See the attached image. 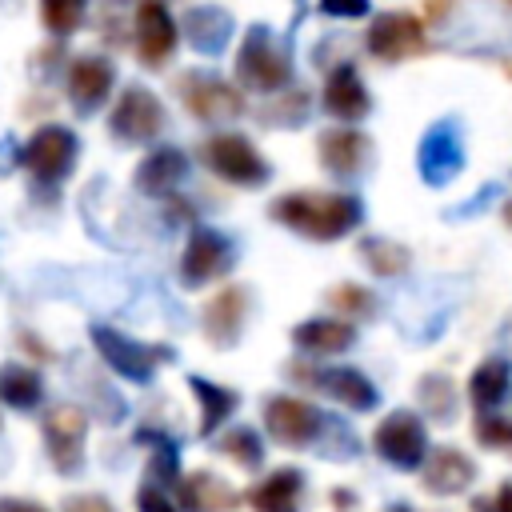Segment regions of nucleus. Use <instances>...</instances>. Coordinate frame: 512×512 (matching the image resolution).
Here are the masks:
<instances>
[{"label": "nucleus", "mask_w": 512, "mask_h": 512, "mask_svg": "<svg viewBox=\"0 0 512 512\" xmlns=\"http://www.w3.org/2000/svg\"><path fill=\"white\" fill-rule=\"evenodd\" d=\"M272 220L308 236V240H340L360 220V200L352 196H320V192H288L272 200Z\"/></svg>", "instance_id": "nucleus-1"}, {"label": "nucleus", "mask_w": 512, "mask_h": 512, "mask_svg": "<svg viewBox=\"0 0 512 512\" xmlns=\"http://www.w3.org/2000/svg\"><path fill=\"white\" fill-rule=\"evenodd\" d=\"M92 344H96V352L104 356V364H108L112 372H120L124 380H132V384H148L152 372L172 356L168 348L140 344V340H132V336H124V332H116V328H108V324H96V328H92Z\"/></svg>", "instance_id": "nucleus-2"}, {"label": "nucleus", "mask_w": 512, "mask_h": 512, "mask_svg": "<svg viewBox=\"0 0 512 512\" xmlns=\"http://www.w3.org/2000/svg\"><path fill=\"white\" fill-rule=\"evenodd\" d=\"M236 76L256 88V92H276L288 84L292 76V64L288 56L276 48V40L268 36V28H248L240 52H236Z\"/></svg>", "instance_id": "nucleus-3"}, {"label": "nucleus", "mask_w": 512, "mask_h": 512, "mask_svg": "<svg viewBox=\"0 0 512 512\" xmlns=\"http://www.w3.org/2000/svg\"><path fill=\"white\" fill-rule=\"evenodd\" d=\"M40 432H44V452H48L52 468H56L60 476L80 472V464H84L88 416H84L76 404H56V408H48Z\"/></svg>", "instance_id": "nucleus-4"}, {"label": "nucleus", "mask_w": 512, "mask_h": 512, "mask_svg": "<svg viewBox=\"0 0 512 512\" xmlns=\"http://www.w3.org/2000/svg\"><path fill=\"white\" fill-rule=\"evenodd\" d=\"M372 448H376L388 464L412 472V468L424 464V456H428V432H424L420 416H412V412L400 408V412H388V416L376 424Z\"/></svg>", "instance_id": "nucleus-5"}, {"label": "nucleus", "mask_w": 512, "mask_h": 512, "mask_svg": "<svg viewBox=\"0 0 512 512\" xmlns=\"http://www.w3.org/2000/svg\"><path fill=\"white\" fill-rule=\"evenodd\" d=\"M180 100L184 108L204 120V124H224V120H236L244 112V96L220 80V76H204V72H188L180 76Z\"/></svg>", "instance_id": "nucleus-6"}, {"label": "nucleus", "mask_w": 512, "mask_h": 512, "mask_svg": "<svg viewBox=\"0 0 512 512\" xmlns=\"http://www.w3.org/2000/svg\"><path fill=\"white\" fill-rule=\"evenodd\" d=\"M160 128H164V108H160V100H156L148 88L128 84V88L120 92L112 116H108V132H112L116 140H124V144H144V140L160 136Z\"/></svg>", "instance_id": "nucleus-7"}, {"label": "nucleus", "mask_w": 512, "mask_h": 512, "mask_svg": "<svg viewBox=\"0 0 512 512\" xmlns=\"http://www.w3.org/2000/svg\"><path fill=\"white\" fill-rule=\"evenodd\" d=\"M72 160H76V136L64 128V124H44L32 132V140L24 144L20 152V164L44 180V184H56L72 172Z\"/></svg>", "instance_id": "nucleus-8"}, {"label": "nucleus", "mask_w": 512, "mask_h": 512, "mask_svg": "<svg viewBox=\"0 0 512 512\" xmlns=\"http://www.w3.org/2000/svg\"><path fill=\"white\" fill-rule=\"evenodd\" d=\"M204 160H208V168H212L220 180H228V184L252 188V184H264V180H268V164L260 160V152H256L244 136H236V132L212 136V140L204 144Z\"/></svg>", "instance_id": "nucleus-9"}, {"label": "nucleus", "mask_w": 512, "mask_h": 512, "mask_svg": "<svg viewBox=\"0 0 512 512\" xmlns=\"http://www.w3.org/2000/svg\"><path fill=\"white\" fill-rule=\"evenodd\" d=\"M368 52L384 64H400L408 56H420V52H428L424 24L412 12H384L368 28Z\"/></svg>", "instance_id": "nucleus-10"}, {"label": "nucleus", "mask_w": 512, "mask_h": 512, "mask_svg": "<svg viewBox=\"0 0 512 512\" xmlns=\"http://www.w3.org/2000/svg\"><path fill=\"white\" fill-rule=\"evenodd\" d=\"M264 428L276 444L284 448H308L320 428H324V416L308 404V400H296V396H272L268 408H264Z\"/></svg>", "instance_id": "nucleus-11"}, {"label": "nucleus", "mask_w": 512, "mask_h": 512, "mask_svg": "<svg viewBox=\"0 0 512 512\" xmlns=\"http://www.w3.org/2000/svg\"><path fill=\"white\" fill-rule=\"evenodd\" d=\"M232 264V244L212 228H192L184 256H180V280L184 284H208Z\"/></svg>", "instance_id": "nucleus-12"}, {"label": "nucleus", "mask_w": 512, "mask_h": 512, "mask_svg": "<svg viewBox=\"0 0 512 512\" xmlns=\"http://www.w3.org/2000/svg\"><path fill=\"white\" fill-rule=\"evenodd\" d=\"M176 48V20L164 8V0H140L136 4V52L148 68H160Z\"/></svg>", "instance_id": "nucleus-13"}, {"label": "nucleus", "mask_w": 512, "mask_h": 512, "mask_svg": "<svg viewBox=\"0 0 512 512\" xmlns=\"http://www.w3.org/2000/svg\"><path fill=\"white\" fill-rule=\"evenodd\" d=\"M112 80H116V68L104 60V56H76L72 68H68V96H72V108L80 116L96 112L108 92H112Z\"/></svg>", "instance_id": "nucleus-14"}, {"label": "nucleus", "mask_w": 512, "mask_h": 512, "mask_svg": "<svg viewBox=\"0 0 512 512\" xmlns=\"http://www.w3.org/2000/svg\"><path fill=\"white\" fill-rule=\"evenodd\" d=\"M416 164H420V176L428 184H448L456 180V172L464 168V148H460V136L448 128V124H436L424 140H420V152H416Z\"/></svg>", "instance_id": "nucleus-15"}, {"label": "nucleus", "mask_w": 512, "mask_h": 512, "mask_svg": "<svg viewBox=\"0 0 512 512\" xmlns=\"http://www.w3.org/2000/svg\"><path fill=\"white\" fill-rule=\"evenodd\" d=\"M244 312H248L244 288H236V284L220 288V292L208 300V308H204V336H208L216 348L236 344V340H240V328H244Z\"/></svg>", "instance_id": "nucleus-16"}, {"label": "nucleus", "mask_w": 512, "mask_h": 512, "mask_svg": "<svg viewBox=\"0 0 512 512\" xmlns=\"http://www.w3.org/2000/svg\"><path fill=\"white\" fill-rule=\"evenodd\" d=\"M324 108L332 116H340V120H364L368 116L372 100H368V88H364V80H360V72L352 64L332 68V76L324 84Z\"/></svg>", "instance_id": "nucleus-17"}, {"label": "nucleus", "mask_w": 512, "mask_h": 512, "mask_svg": "<svg viewBox=\"0 0 512 512\" xmlns=\"http://www.w3.org/2000/svg\"><path fill=\"white\" fill-rule=\"evenodd\" d=\"M316 152H320V160H324L328 172H336V176H352V172L364 168L372 144H368V136L356 132V128H328V132L320 136Z\"/></svg>", "instance_id": "nucleus-18"}, {"label": "nucleus", "mask_w": 512, "mask_h": 512, "mask_svg": "<svg viewBox=\"0 0 512 512\" xmlns=\"http://www.w3.org/2000/svg\"><path fill=\"white\" fill-rule=\"evenodd\" d=\"M184 172H188V160H184L180 148H156V152H148L140 160V168H136L132 180H136V188L144 196H168L184 180Z\"/></svg>", "instance_id": "nucleus-19"}, {"label": "nucleus", "mask_w": 512, "mask_h": 512, "mask_svg": "<svg viewBox=\"0 0 512 512\" xmlns=\"http://www.w3.org/2000/svg\"><path fill=\"white\" fill-rule=\"evenodd\" d=\"M476 476V464L460 452V448H436L428 460H424V484L428 492L436 496H452V492H464Z\"/></svg>", "instance_id": "nucleus-20"}, {"label": "nucleus", "mask_w": 512, "mask_h": 512, "mask_svg": "<svg viewBox=\"0 0 512 512\" xmlns=\"http://www.w3.org/2000/svg\"><path fill=\"white\" fill-rule=\"evenodd\" d=\"M180 504L184 512H236V492L212 476V472H192L180 480Z\"/></svg>", "instance_id": "nucleus-21"}, {"label": "nucleus", "mask_w": 512, "mask_h": 512, "mask_svg": "<svg viewBox=\"0 0 512 512\" xmlns=\"http://www.w3.org/2000/svg\"><path fill=\"white\" fill-rule=\"evenodd\" d=\"M300 488H304V476L296 468H280L248 492V504L256 512H300Z\"/></svg>", "instance_id": "nucleus-22"}, {"label": "nucleus", "mask_w": 512, "mask_h": 512, "mask_svg": "<svg viewBox=\"0 0 512 512\" xmlns=\"http://www.w3.org/2000/svg\"><path fill=\"white\" fill-rule=\"evenodd\" d=\"M308 380H312V388H324L328 396H336L340 404H348V408H356V412H368V408L376 404V388H372L368 376L356 372V368H328V372H316V376H308Z\"/></svg>", "instance_id": "nucleus-23"}, {"label": "nucleus", "mask_w": 512, "mask_h": 512, "mask_svg": "<svg viewBox=\"0 0 512 512\" xmlns=\"http://www.w3.org/2000/svg\"><path fill=\"white\" fill-rule=\"evenodd\" d=\"M352 324H344V320H304V324H296L292 328V340H296V348H304V352H312V356H332V352H344L348 344H352Z\"/></svg>", "instance_id": "nucleus-24"}, {"label": "nucleus", "mask_w": 512, "mask_h": 512, "mask_svg": "<svg viewBox=\"0 0 512 512\" xmlns=\"http://www.w3.org/2000/svg\"><path fill=\"white\" fill-rule=\"evenodd\" d=\"M508 388H512V364H508L504 356L484 360V364L472 372V380H468V396H472V404H476L480 412L504 404V400H508Z\"/></svg>", "instance_id": "nucleus-25"}, {"label": "nucleus", "mask_w": 512, "mask_h": 512, "mask_svg": "<svg viewBox=\"0 0 512 512\" xmlns=\"http://www.w3.org/2000/svg\"><path fill=\"white\" fill-rule=\"evenodd\" d=\"M184 32H188V44L196 52H208L216 56L224 44H228V32H232V20L224 8H192L184 16Z\"/></svg>", "instance_id": "nucleus-26"}, {"label": "nucleus", "mask_w": 512, "mask_h": 512, "mask_svg": "<svg viewBox=\"0 0 512 512\" xmlns=\"http://www.w3.org/2000/svg\"><path fill=\"white\" fill-rule=\"evenodd\" d=\"M40 396H44V380H40V372L36 368H28V364H0V400L8 404V408H16V412H32L36 404H40Z\"/></svg>", "instance_id": "nucleus-27"}, {"label": "nucleus", "mask_w": 512, "mask_h": 512, "mask_svg": "<svg viewBox=\"0 0 512 512\" xmlns=\"http://www.w3.org/2000/svg\"><path fill=\"white\" fill-rule=\"evenodd\" d=\"M188 388H192V396L200 400V436H212V432L232 416L236 392H232V388H220V384H212V380H204V376H188Z\"/></svg>", "instance_id": "nucleus-28"}, {"label": "nucleus", "mask_w": 512, "mask_h": 512, "mask_svg": "<svg viewBox=\"0 0 512 512\" xmlns=\"http://www.w3.org/2000/svg\"><path fill=\"white\" fill-rule=\"evenodd\" d=\"M360 256H364V264H368L376 276H400V272L408 268V248L396 244V240L368 236V240H360Z\"/></svg>", "instance_id": "nucleus-29"}, {"label": "nucleus", "mask_w": 512, "mask_h": 512, "mask_svg": "<svg viewBox=\"0 0 512 512\" xmlns=\"http://www.w3.org/2000/svg\"><path fill=\"white\" fill-rule=\"evenodd\" d=\"M40 20L52 36H68L84 20V0H40Z\"/></svg>", "instance_id": "nucleus-30"}, {"label": "nucleus", "mask_w": 512, "mask_h": 512, "mask_svg": "<svg viewBox=\"0 0 512 512\" xmlns=\"http://www.w3.org/2000/svg\"><path fill=\"white\" fill-rule=\"evenodd\" d=\"M220 452L232 456L240 468H256V464L264 460V444H260V436H256L252 428H232V432H224Z\"/></svg>", "instance_id": "nucleus-31"}, {"label": "nucleus", "mask_w": 512, "mask_h": 512, "mask_svg": "<svg viewBox=\"0 0 512 512\" xmlns=\"http://www.w3.org/2000/svg\"><path fill=\"white\" fill-rule=\"evenodd\" d=\"M328 304H332L340 316H352V320H364V316H372V312H376L372 292H368V288H360V284H336V288L328 292Z\"/></svg>", "instance_id": "nucleus-32"}, {"label": "nucleus", "mask_w": 512, "mask_h": 512, "mask_svg": "<svg viewBox=\"0 0 512 512\" xmlns=\"http://www.w3.org/2000/svg\"><path fill=\"white\" fill-rule=\"evenodd\" d=\"M420 400H424V412L436 416V420H452V412H456L452 384L444 376H424L420 380Z\"/></svg>", "instance_id": "nucleus-33"}, {"label": "nucleus", "mask_w": 512, "mask_h": 512, "mask_svg": "<svg viewBox=\"0 0 512 512\" xmlns=\"http://www.w3.org/2000/svg\"><path fill=\"white\" fill-rule=\"evenodd\" d=\"M476 440L484 448H496V452H512V420L508 416H476Z\"/></svg>", "instance_id": "nucleus-34"}, {"label": "nucleus", "mask_w": 512, "mask_h": 512, "mask_svg": "<svg viewBox=\"0 0 512 512\" xmlns=\"http://www.w3.org/2000/svg\"><path fill=\"white\" fill-rule=\"evenodd\" d=\"M140 440L152 444V476H156L160 484H172V480L180 476V472H176V444L164 440V436H152V432H140Z\"/></svg>", "instance_id": "nucleus-35"}, {"label": "nucleus", "mask_w": 512, "mask_h": 512, "mask_svg": "<svg viewBox=\"0 0 512 512\" xmlns=\"http://www.w3.org/2000/svg\"><path fill=\"white\" fill-rule=\"evenodd\" d=\"M136 508H140V512H176V504H172L156 484H140V488H136Z\"/></svg>", "instance_id": "nucleus-36"}, {"label": "nucleus", "mask_w": 512, "mask_h": 512, "mask_svg": "<svg viewBox=\"0 0 512 512\" xmlns=\"http://www.w3.org/2000/svg\"><path fill=\"white\" fill-rule=\"evenodd\" d=\"M320 12L324 16H364L368 12V0H320Z\"/></svg>", "instance_id": "nucleus-37"}, {"label": "nucleus", "mask_w": 512, "mask_h": 512, "mask_svg": "<svg viewBox=\"0 0 512 512\" xmlns=\"http://www.w3.org/2000/svg\"><path fill=\"white\" fill-rule=\"evenodd\" d=\"M64 512H116L104 496H68L64 500Z\"/></svg>", "instance_id": "nucleus-38"}, {"label": "nucleus", "mask_w": 512, "mask_h": 512, "mask_svg": "<svg viewBox=\"0 0 512 512\" xmlns=\"http://www.w3.org/2000/svg\"><path fill=\"white\" fill-rule=\"evenodd\" d=\"M0 512H48V508H40L32 500H20V496H4L0 500Z\"/></svg>", "instance_id": "nucleus-39"}, {"label": "nucleus", "mask_w": 512, "mask_h": 512, "mask_svg": "<svg viewBox=\"0 0 512 512\" xmlns=\"http://www.w3.org/2000/svg\"><path fill=\"white\" fill-rule=\"evenodd\" d=\"M492 512H512V480L500 484V492H496V508H492Z\"/></svg>", "instance_id": "nucleus-40"}, {"label": "nucleus", "mask_w": 512, "mask_h": 512, "mask_svg": "<svg viewBox=\"0 0 512 512\" xmlns=\"http://www.w3.org/2000/svg\"><path fill=\"white\" fill-rule=\"evenodd\" d=\"M504 216H508V220H512V204H508V212H504Z\"/></svg>", "instance_id": "nucleus-41"}, {"label": "nucleus", "mask_w": 512, "mask_h": 512, "mask_svg": "<svg viewBox=\"0 0 512 512\" xmlns=\"http://www.w3.org/2000/svg\"><path fill=\"white\" fill-rule=\"evenodd\" d=\"M392 512H408V508H392Z\"/></svg>", "instance_id": "nucleus-42"}]
</instances>
